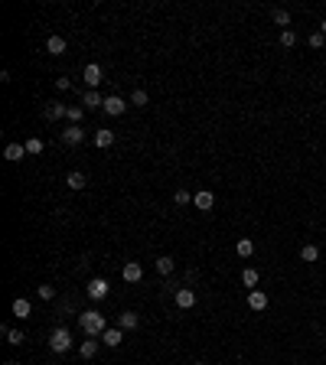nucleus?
<instances>
[{
	"mask_svg": "<svg viewBox=\"0 0 326 365\" xmlns=\"http://www.w3.org/2000/svg\"><path fill=\"white\" fill-rule=\"evenodd\" d=\"M248 307L254 310V313L268 310V293H261V290H251V293H248Z\"/></svg>",
	"mask_w": 326,
	"mask_h": 365,
	"instance_id": "ddd939ff",
	"label": "nucleus"
},
{
	"mask_svg": "<svg viewBox=\"0 0 326 365\" xmlns=\"http://www.w3.org/2000/svg\"><path fill=\"white\" fill-rule=\"evenodd\" d=\"M111 144H114V131H104V127H98V131H95V147L108 150Z\"/></svg>",
	"mask_w": 326,
	"mask_h": 365,
	"instance_id": "dca6fc26",
	"label": "nucleus"
},
{
	"mask_svg": "<svg viewBox=\"0 0 326 365\" xmlns=\"http://www.w3.org/2000/svg\"><path fill=\"white\" fill-rule=\"evenodd\" d=\"M66 186H69V189H85V173H78V170H72V173H69L66 176Z\"/></svg>",
	"mask_w": 326,
	"mask_h": 365,
	"instance_id": "6ab92c4d",
	"label": "nucleus"
},
{
	"mask_svg": "<svg viewBox=\"0 0 326 365\" xmlns=\"http://www.w3.org/2000/svg\"><path fill=\"white\" fill-rule=\"evenodd\" d=\"M85 140V131L78 127V124H69V127L62 131V144H69V147H75V144H82Z\"/></svg>",
	"mask_w": 326,
	"mask_h": 365,
	"instance_id": "423d86ee",
	"label": "nucleus"
},
{
	"mask_svg": "<svg viewBox=\"0 0 326 365\" xmlns=\"http://www.w3.org/2000/svg\"><path fill=\"white\" fill-rule=\"evenodd\" d=\"M242 281H245V287L254 290V287H258V281H261V274L254 271V268H245V271H242Z\"/></svg>",
	"mask_w": 326,
	"mask_h": 365,
	"instance_id": "412c9836",
	"label": "nucleus"
},
{
	"mask_svg": "<svg viewBox=\"0 0 326 365\" xmlns=\"http://www.w3.org/2000/svg\"><path fill=\"white\" fill-rule=\"evenodd\" d=\"M4 365H20V362H4Z\"/></svg>",
	"mask_w": 326,
	"mask_h": 365,
	"instance_id": "c9c22d12",
	"label": "nucleus"
},
{
	"mask_svg": "<svg viewBox=\"0 0 326 365\" xmlns=\"http://www.w3.org/2000/svg\"><path fill=\"white\" fill-rule=\"evenodd\" d=\"M4 336H7V342H10V346H20V342L26 339L20 329H4Z\"/></svg>",
	"mask_w": 326,
	"mask_h": 365,
	"instance_id": "a878e982",
	"label": "nucleus"
},
{
	"mask_svg": "<svg viewBox=\"0 0 326 365\" xmlns=\"http://www.w3.org/2000/svg\"><path fill=\"white\" fill-rule=\"evenodd\" d=\"M108 281H101V277H95V281H88V297H92V300H104V297H108Z\"/></svg>",
	"mask_w": 326,
	"mask_h": 365,
	"instance_id": "39448f33",
	"label": "nucleus"
},
{
	"mask_svg": "<svg viewBox=\"0 0 326 365\" xmlns=\"http://www.w3.org/2000/svg\"><path fill=\"white\" fill-rule=\"evenodd\" d=\"M323 39H326L323 33H310V36H307V42H310L313 49H320V46H323Z\"/></svg>",
	"mask_w": 326,
	"mask_h": 365,
	"instance_id": "473e14b6",
	"label": "nucleus"
},
{
	"mask_svg": "<svg viewBox=\"0 0 326 365\" xmlns=\"http://www.w3.org/2000/svg\"><path fill=\"white\" fill-rule=\"evenodd\" d=\"M26 154H42V140L30 137V140H26Z\"/></svg>",
	"mask_w": 326,
	"mask_h": 365,
	"instance_id": "c756f323",
	"label": "nucleus"
},
{
	"mask_svg": "<svg viewBox=\"0 0 326 365\" xmlns=\"http://www.w3.org/2000/svg\"><path fill=\"white\" fill-rule=\"evenodd\" d=\"M82 78H85L88 92H95V88L101 85V78H104V69L98 66V62H88V66H85V72H82Z\"/></svg>",
	"mask_w": 326,
	"mask_h": 365,
	"instance_id": "7ed1b4c3",
	"label": "nucleus"
},
{
	"mask_svg": "<svg viewBox=\"0 0 326 365\" xmlns=\"http://www.w3.org/2000/svg\"><path fill=\"white\" fill-rule=\"evenodd\" d=\"M4 157L10 160V163H20V160L26 157V144H7L4 147Z\"/></svg>",
	"mask_w": 326,
	"mask_h": 365,
	"instance_id": "f8f14e48",
	"label": "nucleus"
},
{
	"mask_svg": "<svg viewBox=\"0 0 326 365\" xmlns=\"http://www.w3.org/2000/svg\"><path fill=\"white\" fill-rule=\"evenodd\" d=\"M173 268H176V261H173V257H170V254H163V257H157V271H160V274H163V277H166V274H173Z\"/></svg>",
	"mask_w": 326,
	"mask_h": 365,
	"instance_id": "aec40b11",
	"label": "nucleus"
},
{
	"mask_svg": "<svg viewBox=\"0 0 326 365\" xmlns=\"http://www.w3.org/2000/svg\"><path fill=\"white\" fill-rule=\"evenodd\" d=\"M36 297H39V300H52V297H56V287L42 284V287H36Z\"/></svg>",
	"mask_w": 326,
	"mask_h": 365,
	"instance_id": "c85d7f7f",
	"label": "nucleus"
},
{
	"mask_svg": "<svg viewBox=\"0 0 326 365\" xmlns=\"http://www.w3.org/2000/svg\"><path fill=\"white\" fill-rule=\"evenodd\" d=\"M192 202H196V209H202V212H209V209L215 206V196L209 192V189H202V192H196V196H192Z\"/></svg>",
	"mask_w": 326,
	"mask_h": 365,
	"instance_id": "9b49d317",
	"label": "nucleus"
},
{
	"mask_svg": "<svg viewBox=\"0 0 326 365\" xmlns=\"http://www.w3.org/2000/svg\"><path fill=\"white\" fill-rule=\"evenodd\" d=\"M235 251H238V257H251L254 254V242L251 238H242V242L235 245Z\"/></svg>",
	"mask_w": 326,
	"mask_h": 365,
	"instance_id": "4be33fe9",
	"label": "nucleus"
},
{
	"mask_svg": "<svg viewBox=\"0 0 326 365\" xmlns=\"http://www.w3.org/2000/svg\"><path fill=\"white\" fill-rule=\"evenodd\" d=\"M85 118V108H69V124H82Z\"/></svg>",
	"mask_w": 326,
	"mask_h": 365,
	"instance_id": "7c9ffc66",
	"label": "nucleus"
},
{
	"mask_svg": "<svg viewBox=\"0 0 326 365\" xmlns=\"http://www.w3.org/2000/svg\"><path fill=\"white\" fill-rule=\"evenodd\" d=\"M69 346H72V333H69L66 326H56L49 336V349L52 352H69Z\"/></svg>",
	"mask_w": 326,
	"mask_h": 365,
	"instance_id": "f03ea898",
	"label": "nucleus"
},
{
	"mask_svg": "<svg viewBox=\"0 0 326 365\" xmlns=\"http://www.w3.org/2000/svg\"><path fill=\"white\" fill-rule=\"evenodd\" d=\"M56 88H59V92H69V88H72V82L62 75V78H56Z\"/></svg>",
	"mask_w": 326,
	"mask_h": 365,
	"instance_id": "72a5a7b5",
	"label": "nucleus"
},
{
	"mask_svg": "<svg viewBox=\"0 0 326 365\" xmlns=\"http://www.w3.org/2000/svg\"><path fill=\"white\" fill-rule=\"evenodd\" d=\"M320 33H323V36H326V20H323V23H320Z\"/></svg>",
	"mask_w": 326,
	"mask_h": 365,
	"instance_id": "f704fd0d",
	"label": "nucleus"
},
{
	"mask_svg": "<svg viewBox=\"0 0 326 365\" xmlns=\"http://www.w3.org/2000/svg\"><path fill=\"white\" fill-rule=\"evenodd\" d=\"M274 23L280 26V33H284L287 26H290V13H287V10H274Z\"/></svg>",
	"mask_w": 326,
	"mask_h": 365,
	"instance_id": "bb28decb",
	"label": "nucleus"
},
{
	"mask_svg": "<svg viewBox=\"0 0 326 365\" xmlns=\"http://www.w3.org/2000/svg\"><path fill=\"white\" fill-rule=\"evenodd\" d=\"M173 199H176V206H189V202H192V196H189L186 189H176Z\"/></svg>",
	"mask_w": 326,
	"mask_h": 365,
	"instance_id": "2f4dec72",
	"label": "nucleus"
},
{
	"mask_svg": "<svg viewBox=\"0 0 326 365\" xmlns=\"http://www.w3.org/2000/svg\"><path fill=\"white\" fill-rule=\"evenodd\" d=\"M173 300H176V307H180V310H189V307H196V293H192L189 287H180Z\"/></svg>",
	"mask_w": 326,
	"mask_h": 365,
	"instance_id": "6e6552de",
	"label": "nucleus"
},
{
	"mask_svg": "<svg viewBox=\"0 0 326 365\" xmlns=\"http://www.w3.org/2000/svg\"><path fill=\"white\" fill-rule=\"evenodd\" d=\"M82 108L85 111H98V108H104V98L98 92H85L82 95Z\"/></svg>",
	"mask_w": 326,
	"mask_h": 365,
	"instance_id": "1a4fd4ad",
	"label": "nucleus"
},
{
	"mask_svg": "<svg viewBox=\"0 0 326 365\" xmlns=\"http://www.w3.org/2000/svg\"><path fill=\"white\" fill-rule=\"evenodd\" d=\"M300 261H320V248H316V245H303L300 248Z\"/></svg>",
	"mask_w": 326,
	"mask_h": 365,
	"instance_id": "5701e85b",
	"label": "nucleus"
},
{
	"mask_svg": "<svg viewBox=\"0 0 326 365\" xmlns=\"http://www.w3.org/2000/svg\"><path fill=\"white\" fill-rule=\"evenodd\" d=\"M121 339H124V329H121V326L104 329V336H101V342H104V346H111V349H114V346H121Z\"/></svg>",
	"mask_w": 326,
	"mask_h": 365,
	"instance_id": "9d476101",
	"label": "nucleus"
},
{
	"mask_svg": "<svg viewBox=\"0 0 326 365\" xmlns=\"http://www.w3.org/2000/svg\"><path fill=\"white\" fill-rule=\"evenodd\" d=\"M124 108H127V101L121 95H108V98H104V114H111V118H121Z\"/></svg>",
	"mask_w": 326,
	"mask_h": 365,
	"instance_id": "20e7f679",
	"label": "nucleus"
},
{
	"mask_svg": "<svg viewBox=\"0 0 326 365\" xmlns=\"http://www.w3.org/2000/svg\"><path fill=\"white\" fill-rule=\"evenodd\" d=\"M78 352H82V359H92V355L98 352V339H85V342H82V349H78Z\"/></svg>",
	"mask_w": 326,
	"mask_h": 365,
	"instance_id": "393cba45",
	"label": "nucleus"
},
{
	"mask_svg": "<svg viewBox=\"0 0 326 365\" xmlns=\"http://www.w3.org/2000/svg\"><path fill=\"white\" fill-rule=\"evenodd\" d=\"M78 326H82V333L92 336V339H101L104 329H108V323H104V316L98 313V310H85V313H78Z\"/></svg>",
	"mask_w": 326,
	"mask_h": 365,
	"instance_id": "f257e3e1",
	"label": "nucleus"
},
{
	"mask_svg": "<svg viewBox=\"0 0 326 365\" xmlns=\"http://www.w3.org/2000/svg\"><path fill=\"white\" fill-rule=\"evenodd\" d=\"M46 52H49V56H62V52H66V39L62 36H49L46 39Z\"/></svg>",
	"mask_w": 326,
	"mask_h": 365,
	"instance_id": "a211bd4d",
	"label": "nucleus"
},
{
	"mask_svg": "<svg viewBox=\"0 0 326 365\" xmlns=\"http://www.w3.org/2000/svg\"><path fill=\"white\" fill-rule=\"evenodd\" d=\"M121 277H124L127 284H137L140 277H144V268H140V264H137V261H127V264H124V268H121Z\"/></svg>",
	"mask_w": 326,
	"mask_h": 365,
	"instance_id": "0eeeda50",
	"label": "nucleus"
},
{
	"mask_svg": "<svg viewBox=\"0 0 326 365\" xmlns=\"http://www.w3.org/2000/svg\"><path fill=\"white\" fill-rule=\"evenodd\" d=\"M147 101H150V95H147L144 88H134V92H131V104H137V108H144Z\"/></svg>",
	"mask_w": 326,
	"mask_h": 365,
	"instance_id": "b1692460",
	"label": "nucleus"
},
{
	"mask_svg": "<svg viewBox=\"0 0 326 365\" xmlns=\"http://www.w3.org/2000/svg\"><path fill=\"white\" fill-rule=\"evenodd\" d=\"M118 326H121V329H137V326H140V316L131 313V310H124V313L118 316Z\"/></svg>",
	"mask_w": 326,
	"mask_h": 365,
	"instance_id": "f3484780",
	"label": "nucleus"
},
{
	"mask_svg": "<svg viewBox=\"0 0 326 365\" xmlns=\"http://www.w3.org/2000/svg\"><path fill=\"white\" fill-rule=\"evenodd\" d=\"M10 313H13L16 319H26V316L33 313V310H30V300H26V297H16V300H13V307H10Z\"/></svg>",
	"mask_w": 326,
	"mask_h": 365,
	"instance_id": "2eb2a0df",
	"label": "nucleus"
},
{
	"mask_svg": "<svg viewBox=\"0 0 326 365\" xmlns=\"http://www.w3.org/2000/svg\"><path fill=\"white\" fill-rule=\"evenodd\" d=\"M196 365H206V362H196Z\"/></svg>",
	"mask_w": 326,
	"mask_h": 365,
	"instance_id": "e433bc0d",
	"label": "nucleus"
},
{
	"mask_svg": "<svg viewBox=\"0 0 326 365\" xmlns=\"http://www.w3.org/2000/svg\"><path fill=\"white\" fill-rule=\"evenodd\" d=\"M62 118H69V108H66V104H59V101L46 104V121H62Z\"/></svg>",
	"mask_w": 326,
	"mask_h": 365,
	"instance_id": "4468645a",
	"label": "nucleus"
},
{
	"mask_svg": "<svg viewBox=\"0 0 326 365\" xmlns=\"http://www.w3.org/2000/svg\"><path fill=\"white\" fill-rule=\"evenodd\" d=\"M294 42H297V33H294V30H284V33H280V46H284V49H290Z\"/></svg>",
	"mask_w": 326,
	"mask_h": 365,
	"instance_id": "cd10ccee",
	"label": "nucleus"
}]
</instances>
